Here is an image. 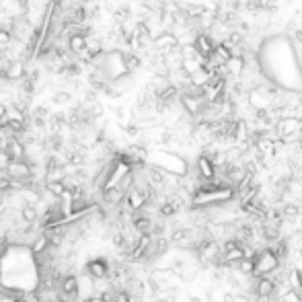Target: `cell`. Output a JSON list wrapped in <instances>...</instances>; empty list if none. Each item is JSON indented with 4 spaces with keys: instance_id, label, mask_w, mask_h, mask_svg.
Masks as SVG:
<instances>
[{
    "instance_id": "obj_7",
    "label": "cell",
    "mask_w": 302,
    "mask_h": 302,
    "mask_svg": "<svg viewBox=\"0 0 302 302\" xmlns=\"http://www.w3.org/2000/svg\"><path fill=\"white\" fill-rule=\"evenodd\" d=\"M21 216H23V220H25V222L33 224V222L37 220V210L33 208V205H25L23 212H21Z\"/></svg>"
},
{
    "instance_id": "obj_8",
    "label": "cell",
    "mask_w": 302,
    "mask_h": 302,
    "mask_svg": "<svg viewBox=\"0 0 302 302\" xmlns=\"http://www.w3.org/2000/svg\"><path fill=\"white\" fill-rule=\"evenodd\" d=\"M224 298H226V290H218V288L208 290V302H224Z\"/></svg>"
},
{
    "instance_id": "obj_6",
    "label": "cell",
    "mask_w": 302,
    "mask_h": 302,
    "mask_svg": "<svg viewBox=\"0 0 302 302\" xmlns=\"http://www.w3.org/2000/svg\"><path fill=\"white\" fill-rule=\"evenodd\" d=\"M280 302H302V292L294 290V288H288V290L278 298Z\"/></svg>"
},
{
    "instance_id": "obj_4",
    "label": "cell",
    "mask_w": 302,
    "mask_h": 302,
    "mask_svg": "<svg viewBox=\"0 0 302 302\" xmlns=\"http://www.w3.org/2000/svg\"><path fill=\"white\" fill-rule=\"evenodd\" d=\"M78 286H80V284H78V280H76L74 276H68V278L62 280V286H60V288H62V294H64V296H72V294L78 292Z\"/></svg>"
},
{
    "instance_id": "obj_3",
    "label": "cell",
    "mask_w": 302,
    "mask_h": 302,
    "mask_svg": "<svg viewBox=\"0 0 302 302\" xmlns=\"http://www.w3.org/2000/svg\"><path fill=\"white\" fill-rule=\"evenodd\" d=\"M87 273L95 280L105 278V276H109V265L103 261V259H95V261H91L87 265Z\"/></svg>"
},
{
    "instance_id": "obj_9",
    "label": "cell",
    "mask_w": 302,
    "mask_h": 302,
    "mask_svg": "<svg viewBox=\"0 0 302 302\" xmlns=\"http://www.w3.org/2000/svg\"><path fill=\"white\" fill-rule=\"evenodd\" d=\"M53 99H56V103H66L68 99H70V95H68V93H58Z\"/></svg>"
},
{
    "instance_id": "obj_1",
    "label": "cell",
    "mask_w": 302,
    "mask_h": 302,
    "mask_svg": "<svg viewBox=\"0 0 302 302\" xmlns=\"http://www.w3.org/2000/svg\"><path fill=\"white\" fill-rule=\"evenodd\" d=\"M282 265V261H280V257L273 253L269 247H265V249H261L259 251V255H257V269H255V273L253 276H269L271 271H276L278 267Z\"/></svg>"
},
{
    "instance_id": "obj_5",
    "label": "cell",
    "mask_w": 302,
    "mask_h": 302,
    "mask_svg": "<svg viewBox=\"0 0 302 302\" xmlns=\"http://www.w3.org/2000/svg\"><path fill=\"white\" fill-rule=\"evenodd\" d=\"M282 216H284V220H296V218H300V208L296 203H284V208H282Z\"/></svg>"
},
{
    "instance_id": "obj_11",
    "label": "cell",
    "mask_w": 302,
    "mask_h": 302,
    "mask_svg": "<svg viewBox=\"0 0 302 302\" xmlns=\"http://www.w3.org/2000/svg\"><path fill=\"white\" fill-rule=\"evenodd\" d=\"M160 302H171V300H160Z\"/></svg>"
},
{
    "instance_id": "obj_2",
    "label": "cell",
    "mask_w": 302,
    "mask_h": 302,
    "mask_svg": "<svg viewBox=\"0 0 302 302\" xmlns=\"http://www.w3.org/2000/svg\"><path fill=\"white\" fill-rule=\"evenodd\" d=\"M31 164H27L25 160H10L8 167H6V175L12 179V185H19V183H27L31 179Z\"/></svg>"
},
{
    "instance_id": "obj_10",
    "label": "cell",
    "mask_w": 302,
    "mask_h": 302,
    "mask_svg": "<svg viewBox=\"0 0 302 302\" xmlns=\"http://www.w3.org/2000/svg\"><path fill=\"white\" fill-rule=\"evenodd\" d=\"M85 302H105V300H103L101 296H91V298H87Z\"/></svg>"
}]
</instances>
